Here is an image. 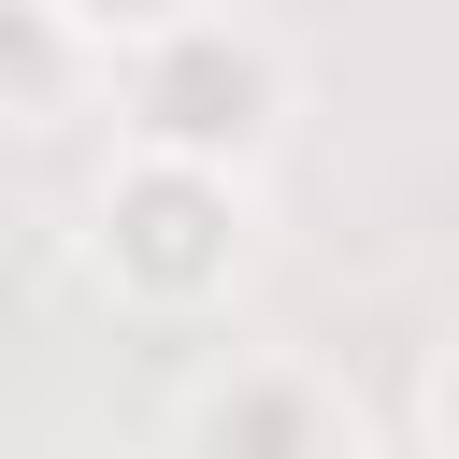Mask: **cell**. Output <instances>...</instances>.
<instances>
[{
  "label": "cell",
  "instance_id": "cell-6",
  "mask_svg": "<svg viewBox=\"0 0 459 459\" xmlns=\"http://www.w3.org/2000/svg\"><path fill=\"white\" fill-rule=\"evenodd\" d=\"M344 459H445V445H344Z\"/></svg>",
  "mask_w": 459,
  "mask_h": 459
},
{
  "label": "cell",
  "instance_id": "cell-3",
  "mask_svg": "<svg viewBox=\"0 0 459 459\" xmlns=\"http://www.w3.org/2000/svg\"><path fill=\"white\" fill-rule=\"evenodd\" d=\"M359 445V402L316 373V359H215L186 387V459H344Z\"/></svg>",
  "mask_w": 459,
  "mask_h": 459
},
{
  "label": "cell",
  "instance_id": "cell-2",
  "mask_svg": "<svg viewBox=\"0 0 459 459\" xmlns=\"http://www.w3.org/2000/svg\"><path fill=\"white\" fill-rule=\"evenodd\" d=\"M258 258V186L244 172H201V158H143L115 143L100 201H86V273L129 301V316H215Z\"/></svg>",
  "mask_w": 459,
  "mask_h": 459
},
{
  "label": "cell",
  "instance_id": "cell-1",
  "mask_svg": "<svg viewBox=\"0 0 459 459\" xmlns=\"http://www.w3.org/2000/svg\"><path fill=\"white\" fill-rule=\"evenodd\" d=\"M287 115H301V72H287V43H273L258 14H230V0H201V14H172L158 43L115 57V129H129L143 158L258 172V158L287 143Z\"/></svg>",
  "mask_w": 459,
  "mask_h": 459
},
{
  "label": "cell",
  "instance_id": "cell-5",
  "mask_svg": "<svg viewBox=\"0 0 459 459\" xmlns=\"http://www.w3.org/2000/svg\"><path fill=\"white\" fill-rule=\"evenodd\" d=\"M172 14H201V0H57V29H72V57H129V43H158Z\"/></svg>",
  "mask_w": 459,
  "mask_h": 459
},
{
  "label": "cell",
  "instance_id": "cell-4",
  "mask_svg": "<svg viewBox=\"0 0 459 459\" xmlns=\"http://www.w3.org/2000/svg\"><path fill=\"white\" fill-rule=\"evenodd\" d=\"M72 72V29H57V0H0V100H43Z\"/></svg>",
  "mask_w": 459,
  "mask_h": 459
}]
</instances>
